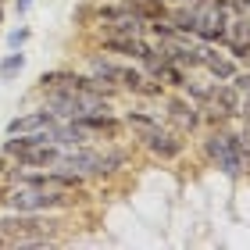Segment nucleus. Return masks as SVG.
Instances as JSON below:
<instances>
[{
	"mask_svg": "<svg viewBox=\"0 0 250 250\" xmlns=\"http://www.w3.org/2000/svg\"><path fill=\"white\" fill-rule=\"evenodd\" d=\"M118 4L125 11H132V15H140L143 21H154V18H165L168 15L165 0H118Z\"/></svg>",
	"mask_w": 250,
	"mask_h": 250,
	"instance_id": "4468645a",
	"label": "nucleus"
},
{
	"mask_svg": "<svg viewBox=\"0 0 250 250\" xmlns=\"http://www.w3.org/2000/svg\"><path fill=\"white\" fill-rule=\"evenodd\" d=\"M0 21H4V4H0Z\"/></svg>",
	"mask_w": 250,
	"mask_h": 250,
	"instance_id": "5701e85b",
	"label": "nucleus"
},
{
	"mask_svg": "<svg viewBox=\"0 0 250 250\" xmlns=\"http://www.w3.org/2000/svg\"><path fill=\"white\" fill-rule=\"evenodd\" d=\"M125 125H129V129H136L140 136H146L157 125V118L154 115H143V111H129V115H125Z\"/></svg>",
	"mask_w": 250,
	"mask_h": 250,
	"instance_id": "f3484780",
	"label": "nucleus"
},
{
	"mask_svg": "<svg viewBox=\"0 0 250 250\" xmlns=\"http://www.w3.org/2000/svg\"><path fill=\"white\" fill-rule=\"evenodd\" d=\"M58 229L54 218H43L36 211H11L0 218V236L7 240V247H21L25 240H36V236H50Z\"/></svg>",
	"mask_w": 250,
	"mask_h": 250,
	"instance_id": "7ed1b4c3",
	"label": "nucleus"
},
{
	"mask_svg": "<svg viewBox=\"0 0 250 250\" xmlns=\"http://www.w3.org/2000/svg\"><path fill=\"white\" fill-rule=\"evenodd\" d=\"M204 150L214 165L222 168L229 179H236L247 168V157H243V136L240 132H229V129H218L204 140Z\"/></svg>",
	"mask_w": 250,
	"mask_h": 250,
	"instance_id": "f03ea898",
	"label": "nucleus"
},
{
	"mask_svg": "<svg viewBox=\"0 0 250 250\" xmlns=\"http://www.w3.org/2000/svg\"><path fill=\"white\" fill-rule=\"evenodd\" d=\"M168 118H172V122L179 125V129H186V132L200 129V122H204L200 107L193 104L189 97H172V100H168Z\"/></svg>",
	"mask_w": 250,
	"mask_h": 250,
	"instance_id": "6e6552de",
	"label": "nucleus"
},
{
	"mask_svg": "<svg viewBox=\"0 0 250 250\" xmlns=\"http://www.w3.org/2000/svg\"><path fill=\"white\" fill-rule=\"evenodd\" d=\"M0 4H4V0H0Z\"/></svg>",
	"mask_w": 250,
	"mask_h": 250,
	"instance_id": "393cba45",
	"label": "nucleus"
},
{
	"mask_svg": "<svg viewBox=\"0 0 250 250\" xmlns=\"http://www.w3.org/2000/svg\"><path fill=\"white\" fill-rule=\"evenodd\" d=\"M29 7H32V0H15V11H18V15H29Z\"/></svg>",
	"mask_w": 250,
	"mask_h": 250,
	"instance_id": "4be33fe9",
	"label": "nucleus"
},
{
	"mask_svg": "<svg viewBox=\"0 0 250 250\" xmlns=\"http://www.w3.org/2000/svg\"><path fill=\"white\" fill-rule=\"evenodd\" d=\"M11 211H36V214H47V211H61L68 208V193L61 189H43V186H25V183H15V189H7L4 197Z\"/></svg>",
	"mask_w": 250,
	"mask_h": 250,
	"instance_id": "f257e3e1",
	"label": "nucleus"
},
{
	"mask_svg": "<svg viewBox=\"0 0 250 250\" xmlns=\"http://www.w3.org/2000/svg\"><path fill=\"white\" fill-rule=\"evenodd\" d=\"M211 104L222 111V115H240V104H243V97L236 93V86L232 83H222V86H211Z\"/></svg>",
	"mask_w": 250,
	"mask_h": 250,
	"instance_id": "9b49d317",
	"label": "nucleus"
},
{
	"mask_svg": "<svg viewBox=\"0 0 250 250\" xmlns=\"http://www.w3.org/2000/svg\"><path fill=\"white\" fill-rule=\"evenodd\" d=\"M58 157H61V146H54V143H29L15 161H18V168H54Z\"/></svg>",
	"mask_w": 250,
	"mask_h": 250,
	"instance_id": "423d86ee",
	"label": "nucleus"
},
{
	"mask_svg": "<svg viewBox=\"0 0 250 250\" xmlns=\"http://www.w3.org/2000/svg\"><path fill=\"white\" fill-rule=\"evenodd\" d=\"M229 83L236 86V93H240L243 100H250V72H236V75L229 79Z\"/></svg>",
	"mask_w": 250,
	"mask_h": 250,
	"instance_id": "412c9836",
	"label": "nucleus"
},
{
	"mask_svg": "<svg viewBox=\"0 0 250 250\" xmlns=\"http://www.w3.org/2000/svg\"><path fill=\"white\" fill-rule=\"evenodd\" d=\"M186 97L193 100V104H211V86H197V83H186Z\"/></svg>",
	"mask_w": 250,
	"mask_h": 250,
	"instance_id": "6ab92c4d",
	"label": "nucleus"
},
{
	"mask_svg": "<svg viewBox=\"0 0 250 250\" xmlns=\"http://www.w3.org/2000/svg\"><path fill=\"white\" fill-rule=\"evenodd\" d=\"M204 68H208L214 79H222V83H229V79L236 75V61L225 58V54H218V50H211V43H204Z\"/></svg>",
	"mask_w": 250,
	"mask_h": 250,
	"instance_id": "f8f14e48",
	"label": "nucleus"
},
{
	"mask_svg": "<svg viewBox=\"0 0 250 250\" xmlns=\"http://www.w3.org/2000/svg\"><path fill=\"white\" fill-rule=\"evenodd\" d=\"M168 21H172V25L183 32V36H193V32H197V4H183V7H175L172 15H165Z\"/></svg>",
	"mask_w": 250,
	"mask_h": 250,
	"instance_id": "2eb2a0df",
	"label": "nucleus"
},
{
	"mask_svg": "<svg viewBox=\"0 0 250 250\" xmlns=\"http://www.w3.org/2000/svg\"><path fill=\"white\" fill-rule=\"evenodd\" d=\"M29 36H32V32H29V25L11 29V32H7V50H21V47L29 43Z\"/></svg>",
	"mask_w": 250,
	"mask_h": 250,
	"instance_id": "a211bd4d",
	"label": "nucleus"
},
{
	"mask_svg": "<svg viewBox=\"0 0 250 250\" xmlns=\"http://www.w3.org/2000/svg\"><path fill=\"white\" fill-rule=\"evenodd\" d=\"M79 122H83L86 129L97 136V140H100V136H107V140H118V132H122V118H115L111 111H93V115H83Z\"/></svg>",
	"mask_w": 250,
	"mask_h": 250,
	"instance_id": "1a4fd4ad",
	"label": "nucleus"
},
{
	"mask_svg": "<svg viewBox=\"0 0 250 250\" xmlns=\"http://www.w3.org/2000/svg\"><path fill=\"white\" fill-rule=\"evenodd\" d=\"M21 68H25V54H21V50H11L7 58L0 61V83H11V79H18Z\"/></svg>",
	"mask_w": 250,
	"mask_h": 250,
	"instance_id": "dca6fc26",
	"label": "nucleus"
},
{
	"mask_svg": "<svg viewBox=\"0 0 250 250\" xmlns=\"http://www.w3.org/2000/svg\"><path fill=\"white\" fill-rule=\"evenodd\" d=\"M100 154L97 146H68V150H61L58 165L54 168H64V172H75V175H100Z\"/></svg>",
	"mask_w": 250,
	"mask_h": 250,
	"instance_id": "20e7f679",
	"label": "nucleus"
},
{
	"mask_svg": "<svg viewBox=\"0 0 250 250\" xmlns=\"http://www.w3.org/2000/svg\"><path fill=\"white\" fill-rule=\"evenodd\" d=\"M104 36H143V18L122 7L115 18H107V25H104Z\"/></svg>",
	"mask_w": 250,
	"mask_h": 250,
	"instance_id": "9d476101",
	"label": "nucleus"
},
{
	"mask_svg": "<svg viewBox=\"0 0 250 250\" xmlns=\"http://www.w3.org/2000/svg\"><path fill=\"white\" fill-rule=\"evenodd\" d=\"M58 122V115H54L50 107H40V111H29V115H15L7 122V136H32L40 129H47V125Z\"/></svg>",
	"mask_w": 250,
	"mask_h": 250,
	"instance_id": "39448f33",
	"label": "nucleus"
},
{
	"mask_svg": "<svg viewBox=\"0 0 250 250\" xmlns=\"http://www.w3.org/2000/svg\"><path fill=\"white\" fill-rule=\"evenodd\" d=\"M0 247H7V240H4V236H0Z\"/></svg>",
	"mask_w": 250,
	"mask_h": 250,
	"instance_id": "b1692460",
	"label": "nucleus"
},
{
	"mask_svg": "<svg viewBox=\"0 0 250 250\" xmlns=\"http://www.w3.org/2000/svg\"><path fill=\"white\" fill-rule=\"evenodd\" d=\"M143 143H146V150H150V154L165 157V161H172V157L183 154V140H179V136H172V132H165L161 125H154V129L143 136Z\"/></svg>",
	"mask_w": 250,
	"mask_h": 250,
	"instance_id": "0eeeda50",
	"label": "nucleus"
},
{
	"mask_svg": "<svg viewBox=\"0 0 250 250\" xmlns=\"http://www.w3.org/2000/svg\"><path fill=\"white\" fill-rule=\"evenodd\" d=\"M122 72H125V64H115V61H107V58H93V61H89V75H93L97 83L122 86Z\"/></svg>",
	"mask_w": 250,
	"mask_h": 250,
	"instance_id": "ddd939ff",
	"label": "nucleus"
},
{
	"mask_svg": "<svg viewBox=\"0 0 250 250\" xmlns=\"http://www.w3.org/2000/svg\"><path fill=\"white\" fill-rule=\"evenodd\" d=\"M229 58H232V61L250 58V40H229Z\"/></svg>",
	"mask_w": 250,
	"mask_h": 250,
	"instance_id": "aec40b11",
	"label": "nucleus"
}]
</instances>
